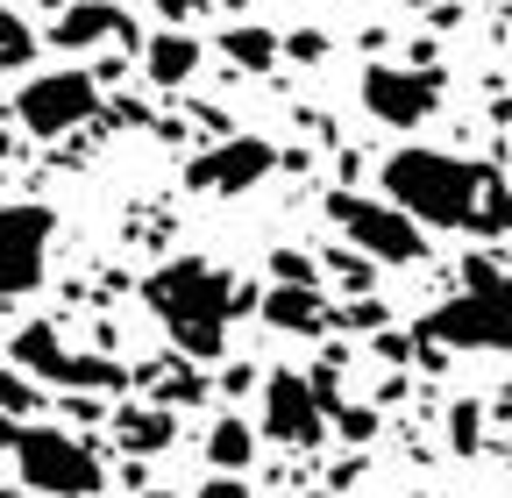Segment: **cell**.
Segmentation results:
<instances>
[{"label":"cell","mask_w":512,"mask_h":498,"mask_svg":"<svg viewBox=\"0 0 512 498\" xmlns=\"http://www.w3.org/2000/svg\"><path fill=\"white\" fill-rule=\"evenodd\" d=\"M384 193L392 207H406L413 221L427 228H491V235H512V200L498 193V178L484 164H463L448 150H392L384 164Z\"/></svg>","instance_id":"6da1fadb"},{"label":"cell","mask_w":512,"mask_h":498,"mask_svg":"<svg viewBox=\"0 0 512 498\" xmlns=\"http://www.w3.org/2000/svg\"><path fill=\"white\" fill-rule=\"evenodd\" d=\"M143 299L164 314V328H171V342H178L185 356H221L228 314H235V306H249V292H228V278L207 271L200 257H178V264L150 271Z\"/></svg>","instance_id":"7a4b0ae2"},{"label":"cell","mask_w":512,"mask_h":498,"mask_svg":"<svg viewBox=\"0 0 512 498\" xmlns=\"http://www.w3.org/2000/svg\"><path fill=\"white\" fill-rule=\"evenodd\" d=\"M8 456L22 470V484L50 491V498H100V484H107L100 456L64 427H8Z\"/></svg>","instance_id":"3957f363"},{"label":"cell","mask_w":512,"mask_h":498,"mask_svg":"<svg viewBox=\"0 0 512 498\" xmlns=\"http://www.w3.org/2000/svg\"><path fill=\"white\" fill-rule=\"evenodd\" d=\"M434 342H463V349H512V285L491 271V264H470V292L456 306H441L427 321Z\"/></svg>","instance_id":"277c9868"},{"label":"cell","mask_w":512,"mask_h":498,"mask_svg":"<svg viewBox=\"0 0 512 498\" xmlns=\"http://www.w3.org/2000/svg\"><path fill=\"white\" fill-rule=\"evenodd\" d=\"M93 114H100V79L93 72H43L15 93V121L29 136H64Z\"/></svg>","instance_id":"5b68a950"},{"label":"cell","mask_w":512,"mask_h":498,"mask_svg":"<svg viewBox=\"0 0 512 498\" xmlns=\"http://www.w3.org/2000/svg\"><path fill=\"white\" fill-rule=\"evenodd\" d=\"M43 271H50V207L15 200L0 214V292L8 299L43 292Z\"/></svg>","instance_id":"8992f818"},{"label":"cell","mask_w":512,"mask_h":498,"mask_svg":"<svg viewBox=\"0 0 512 498\" xmlns=\"http://www.w3.org/2000/svg\"><path fill=\"white\" fill-rule=\"evenodd\" d=\"M328 214L342 221V235H349L356 249H370L377 264H413L420 249H427L406 207H370V200H356V193H335Z\"/></svg>","instance_id":"52a82bcc"},{"label":"cell","mask_w":512,"mask_h":498,"mask_svg":"<svg viewBox=\"0 0 512 498\" xmlns=\"http://www.w3.org/2000/svg\"><path fill=\"white\" fill-rule=\"evenodd\" d=\"M8 342H15V363L43 370V378H57V385H93V392H114V385L128 378V370H121V363H107V356H72V349H57V335H50L43 321L15 328Z\"/></svg>","instance_id":"ba28073f"},{"label":"cell","mask_w":512,"mask_h":498,"mask_svg":"<svg viewBox=\"0 0 512 498\" xmlns=\"http://www.w3.org/2000/svg\"><path fill=\"white\" fill-rule=\"evenodd\" d=\"M271 171H278V150H271L264 136H228L221 150H200V157H192L185 185H192V193H249V185L271 178Z\"/></svg>","instance_id":"9c48e42d"},{"label":"cell","mask_w":512,"mask_h":498,"mask_svg":"<svg viewBox=\"0 0 512 498\" xmlns=\"http://www.w3.org/2000/svg\"><path fill=\"white\" fill-rule=\"evenodd\" d=\"M264 427L278 442H328V399H320L299 370H271L264 378Z\"/></svg>","instance_id":"30bf717a"},{"label":"cell","mask_w":512,"mask_h":498,"mask_svg":"<svg viewBox=\"0 0 512 498\" xmlns=\"http://www.w3.org/2000/svg\"><path fill=\"white\" fill-rule=\"evenodd\" d=\"M363 107H370L377 121H392V129H413V121H427V114L441 107V79L370 65V72H363Z\"/></svg>","instance_id":"8fae6325"},{"label":"cell","mask_w":512,"mask_h":498,"mask_svg":"<svg viewBox=\"0 0 512 498\" xmlns=\"http://www.w3.org/2000/svg\"><path fill=\"white\" fill-rule=\"evenodd\" d=\"M143 50H150V57H143V72H150L157 86H185L192 65H200V36H185V29H157Z\"/></svg>","instance_id":"7c38bea8"},{"label":"cell","mask_w":512,"mask_h":498,"mask_svg":"<svg viewBox=\"0 0 512 498\" xmlns=\"http://www.w3.org/2000/svg\"><path fill=\"white\" fill-rule=\"evenodd\" d=\"M114 434H121V449H136V456H157V449H171V434H178V420L157 406H121L114 413Z\"/></svg>","instance_id":"4fadbf2b"},{"label":"cell","mask_w":512,"mask_h":498,"mask_svg":"<svg viewBox=\"0 0 512 498\" xmlns=\"http://www.w3.org/2000/svg\"><path fill=\"white\" fill-rule=\"evenodd\" d=\"M114 29H121V36H136V22H128L121 8H100V0H93V8H72V15H64V22L50 29V36H57L64 50H86L93 36H114Z\"/></svg>","instance_id":"5bb4252c"},{"label":"cell","mask_w":512,"mask_h":498,"mask_svg":"<svg viewBox=\"0 0 512 498\" xmlns=\"http://www.w3.org/2000/svg\"><path fill=\"white\" fill-rule=\"evenodd\" d=\"M264 321H278V328H320V292L313 285H278L264 299Z\"/></svg>","instance_id":"9a60e30c"},{"label":"cell","mask_w":512,"mask_h":498,"mask_svg":"<svg viewBox=\"0 0 512 498\" xmlns=\"http://www.w3.org/2000/svg\"><path fill=\"white\" fill-rule=\"evenodd\" d=\"M221 50L235 57L242 72H271V65H278V50H285V36H271V29H228Z\"/></svg>","instance_id":"2e32d148"},{"label":"cell","mask_w":512,"mask_h":498,"mask_svg":"<svg viewBox=\"0 0 512 498\" xmlns=\"http://www.w3.org/2000/svg\"><path fill=\"white\" fill-rule=\"evenodd\" d=\"M249 449H256L249 420H214V434H207V456H214V470H221V477H235V470L249 463Z\"/></svg>","instance_id":"e0dca14e"},{"label":"cell","mask_w":512,"mask_h":498,"mask_svg":"<svg viewBox=\"0 0 512 498\" xmlns=\"http://www.w3.org/2000/svg\"><path fill=\"white\" fill-rule=\"evenodd\" d=\"M29 57H36V36L22 29V15H0V65H8V72H22Z\"/></svg>","instance_id":"ac0fdd59"},{"label":"cell","mask_w":512,"mask_h":498,"mask_svg":"<svg viewBox=\"0 0 512 498\" xmlns=\"http://www.w3.org/2000/svg\"><path fill=\"white\" fill-rule=\"evenodd\" d=\"M271 271H278V278H292V285H313V257H299V249H278Z\"/></svg>","instance_id":"d6986e66"},{"label":"cell","mask_w":512,"mask_h":498,"mask_svg":"<svg viewBox=\"0 0 512 498\" xmlns=\"http://www.w3.org/2000/svg\"><path fill=\"white\" fill-rule=\"evenodd\" d=\"M285 50L299 57V65H313V57L328 50V36H320V29H299V36H285Z\"/></svg>","instance_id":"ffe728a7"},{"label":"cell","mask_w":512,"mask_h":498,"mask_svg":"<svg viewBox=\"0 0 512 498\" xmlns=\"http://www.w3.org/2000/svg\"><path fill=\"white\" fill-rule=\"evenodd\" d=\"M0 392H8V413L36 406V385H29V378H15V370H8V385H0Z\"/></svg>","instance_id":"44dd1931"},{"label":"cell","mask_w":512,"mask_h":498,"mask_svg":"<svg viewBox=\"0 0 512 498\" xmlns=\"http://www.w3.org/2000/svg\"><path fill=\"white\" fill-rule=\"evenodd\" d=\"M192 498H249V491H242V484H235V477H214V484H207V491H192Z\"/></svg>","instance_id":"7402d4cb"},{"label":"cell","mask_w":512,"mask_h":498,"mask_svg":"<svg viewBox=\"0 0 512 498\" xmlns=\"http://www.w3.org/2000/svg\"><path fill=\"white\" fill-rule=\"evenodd\" d=\"M157 8H164V15H171V22H185V15H192V8H200V0H157Z\"/></svg>","instance_id":"603a6c76"},{"label":"cell","mask_w":512,"mask_h":498,"mask_svg":"<svg viewBox=\"0 0 512 498\" xmlns=\"http://www.w3.org/2000/svg\"><path fill=\"white\" fill-rule=\"evenodd\" d=\"M221 8H249V0H221Z\"/></svg>","instance_id":"cb8c5ba5"},{"label":"cell","mask_w":512,"mask_h":498,"mask_svg":"<svg viewBox=\"0 0 512 498\" xmlns=\"http://www.w3.org/2000/svg\"><path fill=\"white\" fill-rule=\"evenodd\" d=\"M143 498H171V491H143Z\"/></svg>","instance_id":"d4e9b609"},{"label":"cell","mask_w":512,"mask_h":498,"mask_svg":"<svg viewBox=\"0 0 512 498\" xmlns=\"http://www.w3.org/2000/svg\"><path fill=\"white\" fill-rule=\"evenodd\" d=\"M406 8H420V0H406Z\"/></svg>","instance_id":"484cf974"}]
</instances>
